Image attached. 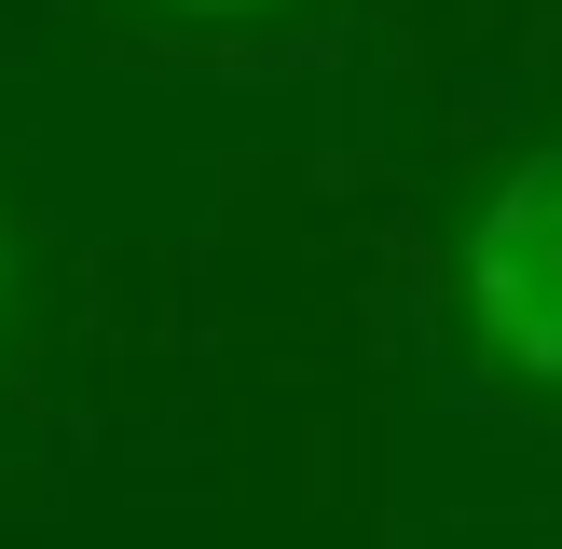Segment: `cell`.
<instances>
[{
  "label": "cell",
  "instance_id": "obj_2",
  "mask_svg": "<svg viewBox=\"0 0 562 549\" xmlns=\"http://www.w3.org/2000/svg\"><path fill=\"white\" fill-rule=\"evenodd\" d=\"M151 14H192V27H261V14H289V0H151Z\"/></svg>",
  "mask_w": 562,
  "mask_h": 549
},
{
  "label": "cell",
  "instance_id": "obj_3",
  "mask_svg": "<svg viewBox=\"0 0 562 549\" xmlns=\"http://www.w3.org/2000/svg\"><path fill=\"white\" fill-rule=\"evenodd\" d=\"M0 302H14V289H0Z\"/></svg>",
  "mask_w": 562,
  "mask_h": 549
},
{
  "label": "cell",
  "instance_id": "obj_1",
  "mask_svg": "<svg viewBox=\"0 0 562 549\" xmlns=\"http://www.w3.org/2000/svg\"><path fill=\"white\" fill-rule=\"evenodd\" d=\"M453 289H467V329H481L494 371L562 399V137H536V152L481 192Z\"/></svg>",
  "mask_w": 562,
  "mask_h": 549
}]
</instances>
